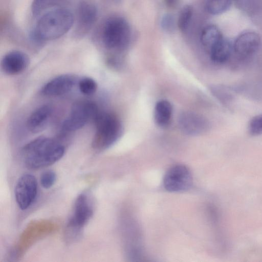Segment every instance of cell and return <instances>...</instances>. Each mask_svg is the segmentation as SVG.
Wrapping results in <instances>:
<instances>
[{
  "instance_id": "obj_1",
  "label": "cell",
  "mask_w": 262,
  "mask_h": 262,
  "mask_svg": "<svg viewBox=\"0 0 262 262\" xmlns=\"http://www.w3.org/2000/svg\"><path fill=\"white\" fill-rule=\"evenodd\" d=\"M64 151V146L60 143L49 138L40 137L25 145L21 154L27 167L38 169L58 161Z\"/></svg>"
},
{
  "instance_id": "obj_2",
  "label": "cell",
  "mask_w": 262,
  "mask_h": 262,
  "mask_svg": "<svg viewBox=\"0 0 262 262\" xmlns=\"http://www.w3.org/2000/svg\"><path fill=\"white\" fill-rule=\"evenodd\" d=\"M74 22L73 15L67 8L54 10L37 18L30 37L37 42L57 39L70 30Z\"/></svg>"
},
{
  "instance_id": "obj_3",
  "label": "cell",
  "mask_w": 262,
  "mask_h": 262,
  "mask_svg": "<svg viewBox=\"0 0 262 262\" xmlns=\"http://www.w3.org/2000/svg\"><path fill=\"white\" fill-rule=\"evenodd\" d=\"M94 122L96 130L92 146L97 150L105 149L113 144L120 137L121 133V123L114 114L100 112Z\"/></svg>"
},
{
  "instance_id": "obj_4",
  "label": "cell",
  "mask_w": 262,
  "mask_h": 262,
  "mask_svg": "<svg viewBox=\"0 0 262 262\" xmlns=\"http://www.w3.org/2000/svg\"><path fill=\"white\" fill-rule=\"evenodd\" d=\"M131 30L128 22L119 16L108 18L102 26L101 38L103 45L109 50L124 48L128 43Z\"/></svg>"
},
{
  "instance_id": "obj_5",
  "label": "cell",
  "mask_w": 262,
  "mask_h": 262,
  "mask_svg": "<svg viewBox=\"0 0 262 262\" xmlns=\"http://www.w3.org/2000/svg\"><path fill=\"white\" fill-rule=\"evenodd\" d=\"M99 111L97 106L89 101H80L72 106L68 117L62 124V129L67 132L77 130L91 120L94 121Z\"/></svg>"
},
{
  "instance_id": "obj_6",
  "label": "cell",
  "mask_w": 262,
  "mask_h": 262,
  "mask_svg": "<svg viewBox=\"0 0 262 262\" xmlns=\"http://www.w3.org/2000/svg\"><path fill=\"white\" fill-rule=\"evenodd\" d=\"M37 182L34 176L29 173L22 175L18 179L14 194L16 202L21 210L29 208L36 199Z\"/></svg>"
},
{
  "instance_id": "obj_7",
  "label": "cell",
  "mask_w": 262,
  "mask_h": 262,
  "mask_svg": "<svg viewBox=\"0 0 262 262\" xmlns=\"http://www.w3.org/2000/svg\"><path fill=\"white\" fill-rule=\"evenodd\" d=\"M192 184V177L189 170L183 165H176L166 172L163 185L170 192H181L189 189Z\"/></svg>"
},
{
  "instance_id": "obj_8",
  "label": "cell",
  "mask_w": 262,
  "mask_h": 262,
  "mask_svg": "<svg viewBox=\"0 0 262 262\" xmlns=\"http://www.w3.org/2000/svg\"><path fill=\"white\" fill-rule=\"evenodd\" d=\"M97 15V8L93 2L81 1L77 9L75 35L81 37L88 33L96 21Z\"/></svg>"
},
{
  "instance_id": "obj_9",
  "label": "cell",
  "mask_w": 262,
  "mask_h": 262,
  "mask_svg": "<svg viewBox=\"0 0 262 262\" xmlns=\"http://www.w3.org/2000/svg\"><path fill=\"white\" fill-rule=\"evenodd\" d=\"M89 196L84 193L79 194L74 203L73 213L68 227L75 231L80 230L90 220L93 214V207Z\"/></svg>"
},
{
  "instance_id": "obj_10",
  "label": "cell",
  "mask_w": 262,
  "mask_h": 262,
  "mask_svg": "<svg viewBox=\"0 0 262 262\" xmlns=\"http://www.w3.org/2000/svg\"><path fill=\"white\" fill-rule=\"evenodd\" d=\"M259 35L253 31H246L240 34L235 39L233 51L242 57H247L255 54L260 45Z\"/></svg>"
},
{
  "instance_id": "obj_11",
  "label": "cell",
  "mask_w": 262,
  "mask_h": 262,
  "mask_svg": "<svg viewBox=\"0 0 262 262\" xmlns=\"http://www.w3.org/2000/svg\"><path fill=\"white\" fill-rule=\"evenodd\" d=\"M77 79L73 75L64 74L57 76L42 88L41 93L47 96H59L70 92L77 83Z\"/></svg>"
},
{
  "instance_id": "obj_12",
  "label": "cell",
  "mask_w": 262,
  "mask_h": 262,
  "mask_svg": "<svg viewBox=\"0 0 262 262\" xmlns=\"http://www.w3.org/2000/svg\"><path fill=\"white\" fill-rule=\"evenodd\" d=\"M29 64V58L20 51H12L7 53L1 61L3 71L7 74L15 75L23 72Z\"/></svg>"
},
{
  "instance_id": "obj_13",
  "label": "cell",
  "mask_w": 262,
  "mask_h": 262,
  "mask_svg": "<svg viewBox=\"0 0 262 262\" xmlns=\"http://www.w3.org/2000/svg\"><path fill=\"white\" fill-rule=\"evenodd\" d=\"M52 107L48 104L39 106L35 110L27 121L28 129L32 133L41 131L48 124L52 115Z\"/></svg>"
},
{
  "instance_id": "obj_14",
  "label": "cell",
  "mask_w": 262,
  "mask_h": 262,
  "mask_svg": "<svg viewBox=\"0 0 262 262\" xmlns=\"http://www.w3.org/2000/svg\"><path fill=\"white\" fill-rule=\"evenodd\" d=\"M182 130L190 135L200 134L205 132L209 127L206 119L191 113H185L181 116L179 120Z\"/></svg>"
},
{
  "instance_id": "obj_15",
  "label": "cell",
  "mask_w": 262,
  "mask_h": 262,
  "mask_svg": "<svg viewBox=\"0 0 262 262\" xmlns=\"http://www.w3.org/2000/svg\"><path fill=\"white\" fill-rule=\"evenodd\" d=\"M69 4V0H33L31 11L33 16L38 18L50 11L67 8Z\"/></svg>"
},
{
  "instance_id": "obj_16",
  "label": "cell",
  "mask_w": 262,
  "mask_h": 262,
  "mask_svg": "<svg viewBox=\"0 0 262 262\" xmlns=\"http://www.w3.org/2000/svg\"><path fill=\"white\" fill-rule=\"evenodd\" d=\"M233 51V45L223 37L209 50L211 59L216 63H225Z\"/></svg>"
},
{
  "instance_id": "obj_17",
  "label": "cell",
  "mask_w": 262,
  "mask_h": 262,
  "mask_svg": "<svg viewBox=\"0 0 262 262\" xmlns=\"http://www.w3.org/2000/svg\"><path fill=\"white\" fill-rule=\"evenodd\" d=\"M172 107L169 102L161 100L156 103L154 110V119L156 123L160 127H165L170 122Z\"/></svg>"
},
{
  "instance_id": "obj_18",
  "label": "cell",
  "mask_w": 262,
  "mask_h": 262,
  "mask_svg": "<svg viewBox=\"0 0 262 262\" xmlns=\"http://www.w3.org/2000/svg\"><path fill=\"white\" fill-rule=\"evenodd\" d=\"M223 37L220 29L214 25L205 26L201 33V41L209 51L211 48Z\"/></svg>"
},
{
  "instance_id": "obj_19",
  "label": "cell",
  "mask_w": 262,
  "mask_h": 262,
  "mask_svg": "<svg viewBox=\"0 0 262 262\" xmlns=\"http://www.w3.org/2000/svg\"><path fill=\"white\" fill-rule=\"evenodd\" d=\"M231 4V0H208L206 4V9L211 15H220L227 11Z\"/></svg>"
},
{
  "instance_id": "obj_20",
  "label": "cell",
  "mask_w": 262,
  "mask_h": 262,
  "mask_svg": "<svg viewBox=\"0 0 262 262\" xmlns=\"http://www.w3.org/2000/svg\"><path fill=\"white\" fill-rule=\"evenodd\" d=\"M211 89L215 97L224 105L228 106L232 102L234 96L230 89L224 85H215Z\"/></svg>"
},
{
  "instance_id": "obj_21",
  "label": "cell",
  "mask_w": 262,
  "mask_h": 262,
  "mask_svg": "<svg viewBox=\"0 0 262 262\" xmlns=\"http://www.w3.org/2000/svg\"><path fill=\"white\" fill-rule=\"evenodd\" d=\"M193 9L191 6L186 5L181 10L178 19V26L181 32L188 29L193 15Z\"/></svg>"
},
{
  "instance_id": "obj_22",
  "label": "cell",
  "mask_w": 262,
  "mask_h": 262,
  "mask_svg": "<svg viewBox=\"0 0 262 262\" xmlns=\"http://www.w3.org/2000/svg\"><path fill=\"white\" fill-rule=\"evenodd\" d=\"M80 92L85 95H92L94 94L97 89L96 82L92 78L85 77L77 82Z\"/></svg>"
},
{
  "instance_id": "obj_23",
  "label": "cell",
  "mask_w": 262,
  "mask_h": 262,
  "mask_svg": "<svg viewBox=\"0 0 262 262\" xmlns=\"http://www.w3.org/2000/svg\"><path fill=\"white\" fill-rule=\"evenodd\" d=\"M248 131L251 136L256 137L262 135V114L251 118L248 124Z\"/></svg>"
},
{
  "instance_id": "obj_24",
  "label": "cell",
  "mask_w": 262,
  "mask_h": 262,
  "mask_svg": "<svg viewBox=\"0 0 262 262\" xmlns=\"http://www.w3.org/2000/svg\"><path fill=\"white\" fill-rule=\"evenodd\" d=\"M56 180V174L52 170L44 171L40 176V183L42 187L46 189L51 188Z\"/></svg>"
},
{
  "instance_id": "obj_25",
  "label": "cell",
  "mask_w": 262,
  "mask_h": 262,
  "mask_svg": "<svg viewBox=\"0 0 262 262\" xmlns=\"http://www.w3.org/2000/svg\"><path fill=\"white\" fill-rule=\"evenodd\" d=\"M161 26L166 32H172L174 28V19L173 16L170 14L164 15L161 20Z\"/></svg>"
},
{
  "instance_id": "obj_26",
  "label": "cell",
  "mask_w": 262,
  "mask_h": 262,
  "mask_svg": "<svg viewBox=\"0 0 262 262\" xmlns=\"http://www.w3.org/2000/svg\"><path fill=\"white\" fill-rule=\"evenodd\" d=\"M163 2L167 7L173 9L178 6L180 0H163Z\"/></svg>"
}]
</instances>
